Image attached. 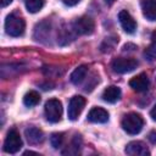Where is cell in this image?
Listing matches in <instances>:
<instances>
[{
  "mask_svg": "<svg viewBox=\"0 0 156 156\" xmlns=\"http://www.w3.org/2000/svg\"><path fill=\"white\" fill-rule=\"evenodd\" d=\"M26 23L24 20L16 15V13H10L6 20H5V30L9 35L11 37H20L24 33Z\"/></svg>",
  "mask_w": 156,
  "mask_h": 156,
  "instance_id": "1",
  "label": "cell"
},
{
  "mask_svg": "<svg viewBox=\"0 0 156 156\" xmlns=\"http://www.w3.org/2000/svg\"><path fill=\"white\" fill-rule=\"evenodd\" d=\"M144 126L143 117L135 112H130L126 115L122 119V128L130 135L138 134Z\"/></svg>",
  "mask_w": 156,
  "mask_h": 156,
  "instance_id": "2",
  "label": "cell"
},
{
  "mask_svg": "<svg viewBox=\"0 0 156 156\" xmlns=\"http://www.w3.org/2000/svg\"><path fill=\"white\" fill-rule=\"evenodd\" d=\"M45 117L51 123H57L62 117V104L57 99H50L44 106Z\"/></svg>",
  "mask_w": 156,
  "mask_h": 156,
  "instance_id": "3",
  "label": "cell"
},
{
  "mask_svg": "<svg viewBox=\"0 0 156 156\" xmlns=\"http://www.w3.org/2000/svg\"><path fill=\"white\" fill-rule=\"evenodd\" d=\"M111 67L116 73L124 74L134 71L138 67V61L132 57H117L112 61Z\"/></svg>",
  "mask_w": 156,
  "mask_h": 156,
  "instance_id": "4",
  "label": "cell"
},
{
  "mask_svg": "<svg viewBox=\"0 0 156 156\" xmlns=\"http://www.w3.org/2000/svg\"><path fill=\"white\" fill-rule=\"evenodd\" d=\"M22 147V139L16 129H11L4 143V151L7 154H16Z\"/></svg>",
  "mask_w": 156,
  "mask_h": 156,
  "instance_id": "5",
  "label": "cell"
},
{
  "mask_svg": "<svg viewBox=\"0 0 156 156\" xmlns=\"http://www.w3.org/2000/svg\"><path fill=\"white\" fill-rule=\"evenodd\" d=\"M94 27H95L94 21L88 16H82V17L77 18L72 26L73 32L76 34H79V35L91 34L94 32Z\"/></svg>",
  "mask_w": 156,
  "mask_h": 156,
  "instance_id": "6",
  "label": "cell"
},
{
  "mask_svg": "<svg viewBox=\"0 0 156 156\" xmlns=\"http://www.w3.org/2000/svg\"><path fill=\"white\" fill-rule=\"evenodd\" d=\"M84 106H85V99L83 96H79V95L73 96L68 102V110H67L68 118L71 121H76L78 116L82 113Z\"/></svg>",
  "mask_w": 156,
  "mask_h": 156,
  "instance_id": "7",
  "label": "cell"
},
{
  "mask_svg": "<svg viewBox=\"0 0 156 156\" xmlns=\"http://www.w3.org/2000/svg\"><path fill=\"white\" fill-rule=\"evenodd\" d=\"M126 154L129 156H149L150 151L143 141H130L126 146Z\"/></svg>",
  "mask_w": 156,
  "mask_h": 156,
  "instance_id": "8",
  "label": "cell"
},
{
  "mask_svg": "<svg viewBox=\"0 0 156 156\" xmlns=\"http://www.w3.org/2000/svg\"><path fill=\"white\" fill-rule=\"evenodd\" d=\"M118 20H119V23L122 26V28L124 29V32L132 34L135 32L136 29V23L134 21V18L130 16V13L127 11V10H122L119 13H118Z\"/></svg>",
  "mask_w": 156,
  "mask_h": 156,
  "instance_id": "9",
  "label": "cell"
},
{
  "mask_svg": "<svg viewBox=\"0 0 156 156\" xmlns=\"http://www.w3.org/2000/svg\"><path fill=\"white\" fill-rule=\"evenodd\" d=\"M129 85H130V88L133 90H135L138 93H144L149 88V78H147V76L145 73H140L136 77L130 79Z\"/></svg>",
  "mask_w": 156,
  "mask_h": 156,
  "instance_id": "10",
  "label": "cell"
},
{
  "mask_svg": "<svg viewBox=\"0 0 156 156\" xmlns=\"http://www.w3.org/2000/svg\"><path fill=\"white\" fill-rule=\"evenodd\" d=\"M88 119L93 123H105L108 119V112L101 107H94L89 111Z\"/></svg>",
  "mask_w": 156,
  "mask_h": 156,
  "instance_id": "11",
  "label": "cell"
},
{
  "mask_svg": "<svg viewBox=\"0 0 156 156\" xmlns=\"http://www.w3.org/2000/svg\"><path fill=\"white\" fill-rule=\"evenodd\" d=\"M143 15L149 21H156V0H141Z\"/></svg>",
  "mask_w": 156,
  "mask_h": 156,
  "instance_id": "12",
  "label": "cell"
},
{
  "mask_svg": "<svg viewBox=\"0 0 156 156\" xmlns=\"http://www.w3.org/2000/svg\"><path fill=\"white\" fill-rule=\"evenodd\" d=\"M24 135L29 144H39L44 140V133L35 127H30L24 130Z\"/></svg>",
  "mask_w": 156,
  "mask_h": 156,
  "instance_id": "13",
  "label": "cell"
},
{
  "mask_svg": "<svg viewBox=\"0 0 156 156\" xmlns=\"http://www.w3.org/2000/svg\"><path fill=\"white\" fill-rule=\"evenodd\" d=\"M119 98H121V90H119V88H117L115 85H111V87L106 88L104 90V93H102V99L106 102L113 104V102L118 101Z\"/></svg>",
  "mask_w": 156,
  "mask_h": 156,
  "instance_id": "14",
  "label": "cell"
},
{
  "mask_svg": "<svg viewBox=\"0 0 156 156\" xmlns=\"http://www.w3.org/2000/svg\"><path fill=\"white\" fill-rule=\"evenodd\" d=\"M87 73H88V67H87L85 65L78 66V67L71 73L69 79H71V82H72L73 84H79V83H82V82L84 80Z\"/></svg>",
  "mask_w": 156,
  "mask_h": 156,
  "instance_id": "15",
  "label": "cell"
},
{
  "mask_svg": "<svg viewBox=\"0 0 156 156\" xmlns=\"http://www.w3.org/2000/svg\"><path fill=\"white\" fill-rule=\"evenodd\" d=\"M49 32H50V27H49L48 22H41V23L37 24V27H35L34 38H35L38 41H43L44 39L48 38Z\"/></svg>",
  "mask_w": 156,
  "mask_h": 156,
  "instance_id": "16",
  "label": "cell"
},
{
  "mask_svg": "<svg viewBox=\"0 0 156 156\" xmlns=\"http://www.w3.org/2000/svg\"><path fill=\"white\" fill-rule=\"evenodd\" d=\"M39 101H40V95H39V93H37L35 90H29V91L24 95V98H23V102H24V105L28 106V107H33V106L38 105Z\"/></svg>",
  "mask_w": 156,
  "mask_h": 156,
  "instance_id": "17",
  "label": "cell"
},
{
  "mask_svg": "<svg viewBox=\"0 0 156 156\" xmlns=\"http://www.w3.org/2000/svg\"><path fill=\"white\" fill-rule=\"evenodd\" d=\"M24 4H26L28 12L35 13V12L40 11L41 7L44 6V0H24Z\"/></svg>",
  "mask_w": 156,
  "mask_h": 156,
  "instance_id": "18",
  "label": "cell"
},
{
  "mask_svg": "<svg viewBox=\"0 0 156 156\" xmlns=\"http://www.w3.org/2000/svg\"><path fill=\"white\" fill-rule=\"evenodd\" d=\"M80 143H82L80 136L79 135H74V138H73V140L71 143V146L67 147L66 150H63L62 154L63 155H67V154H73V155L74 154H78L79 152V147H80Z\"/></svg>",
  "mask_w": 156,
  "mask_h": 156,
  "instance_id": "19",
  "label": "cell"
},
{
  "mask_svg": "<svg viewBox=\"0 0 156 156\" xmlns=\"http://www.w3.org/2000/svg\"><path fill=\"white\" fill-rule=\"evenodd\" d=\"M118 43V38L117 37H110V38H106L102 44H101V51L102 52H110L113 50V48L116 46V44Z\"/></svg>",
  "mask_w": 156,
  "mask_h": 156,
  "instance_id": "20",
  "label": "cell"
},
{
  "mask_svg": "<svg viewBox=\"0 0 156 156\" xmlns=\"http://www.w3.org/2000/svg\"><path fill=\"white\" fill-rule=\"evenodd\" d=\"M50 143L54 149H58L63 143V134L62 133H54L50 138Z\"/></svg>",
  "mask_w": 156,
  "mask_h": 156,
  "instance_id": "21",
  "label": "cell"
},
{
  "mask_svg": "<svg viewBox=\"0 0 156 156\" xmlns=\"http://www.w3.org/2000/svg\"><path fill=\"white\" fill-rule=\"evenodd\" d=\"M144 55L149 61H156V41H154L151 45L147 46Z\"/></svg>",
  "mask_w": 156,
  "mask_h": 156,
  "instance_id": "22",
  "label": "cell"
},
{
  "mask_svg": "<svg viewBox=\"0 0 156 156\" xmlns=\"http://www.w3.org/2000/svg\"><path fill=\"white\" fill-rule=\"evenodd\" d=\"M79 1H80V0H62V2H63L65 5H67V6H74V5H77Z\"/></svg>",
  "mask_w": 156,
  "mask_h": 156,
  "instance_id": "23",
  "label": "cell"
},
{
  "mask_svg": "<svg viewBox=\"0 0 156 156\" xmlns=\"http://www.w3.org/2000/svg\"><path fill=\"white\" fill-rule=\"evenodd\" d=\"M149 140H150L152 144H156V130L150 132V134H149Z\"/></svg>",
  "mask_w": 156,
  "mask_h": 156,
  "instance_id": "24",
  "label": "cell"
},
{
  "mask_svg": "<svg viewBox=\"0 0 156 156\" xmlns=\"http://www.w3.org/2000/svg\"><path fill=\"white\" fill-rule=\"evenodd\" d=\"M134 49H136V46H135L134 44H126V45L123 46V51H127V50H134Z\"/></svg>",
  "mask_w": 156,
  "mask_h": 156,
  "instance_id": "25",
  "label": "cell"
},
{
  "mask_svg": "<svg viewBox=\"0 0 156 156\" xmlns=\"http://www.w3.org/2000/svg\"><path fill=\"white\" fill-rule=\"evenodd\" d=\"M12 2V0H0V4H1V7H5L7 5H10Z\"/></svg>",
  "mask_w": 156,
  "mask_h": 156,
  "instance_id": "26",
  "label": "cell"
},
{
  "mask_svg": "<svg viewBox=\"0 0 156 156\" xmlns=\"http://www.w3.org/2000/svg\"><path fill=\"white\" fill-rule=\"evenodd\" d=\"M150 115H151V117H152V119L154 121H156V105L152 107V110H151V112H150Z\"/></svg>",
  "mask_w": 156,
  "mask_h": 156,
  "instance_id": "27",
  "label": "cell"
},
{
  "mask_svg": "<svg viewBox=\"0 0 156 156\" xmlns=\"http://www.w3.org/2000/svg\"><path fill=\"white\" fill-rule=\"evenodd\" d=\"M23 155H24V156H26V155H38V152H34V151H24Z\"/></svg>",
  "mask_w": 156,
  "mask_h": 156,
  "instance_id": "28",
  "label": "cell"
},
{
  "mask_svg": "<svg viewBox=\"0 0 156 156\" xmlns=\"http://www.w3.org/2000/svg\"><path fill=\"white\" fill-rule=\"evenodd\" d=\"M105 1H106L107 5H112V4L115 2V0H105Z\"/></svg>",
  "mask_w": 156,
  "mask_h": 156,
  "instance_id": "29",
  "label": "cell"
},
{
  "mask_svg": "<svg viewBox=\"0 0 156 156\" xmlns=\"http://www.w3.org/2000/svg\"><path fill=\"white\" fill-rule=\"evenodd\" d=\"M151 38H152V40H154V41H156V30H155V32L152 33V35H151Z\"/></svg>",
  "mask_w": 156,
  "mask_h": 156,
  "instance_id": "30",
  "label": "cell"
}]
</instances>
